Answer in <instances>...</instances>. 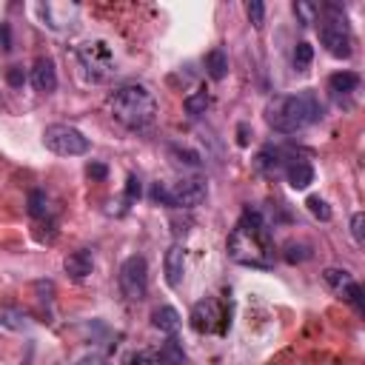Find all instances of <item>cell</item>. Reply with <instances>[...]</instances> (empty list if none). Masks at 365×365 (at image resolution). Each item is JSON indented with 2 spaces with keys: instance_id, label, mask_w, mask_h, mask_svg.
Instances as JSON below:
<instances>
[{
  "instance_id": "1",
  "label": "cell",
  "mask_w": 365,
  "mask_h": 365,
  "mask_svg": "<svg viewBox=\"0 0 365 365\" xmlns=\"http://www.w3.org/2000/svg\"><path fill=\"white\" fill-rule=\"evenodd\" d=\"M228 257L248 268H268L274 259V242L265 220L257 211H245L228 234Z\"/></svg>"
},
{
  "instance_id": "2",
  "label": "cell",
  "mask_w": 365,
  "mask_h": 365,
  "mask_svg": "<svg viewBox=\"0 0 365 365\" xmlns=\"http://www.w3.org/2000/svg\"><path fill=\"white\" fill-rule=\"evenodd\" d=\"M322 117V106L311 88L297 94L271 97L265 106V123L279 134H297Z\"/></svg>"
},
{
  "instance_id": "3",
  "label": "cell",
  "mask_w": 365,
  "mask_h": 365,
  "mask_svg": "<svg viewBox=\"0 0 365 365\" xmlns=\"http://www.w3.org/2000/svg\"><path fill=\"white\" fill-rule=\"evenodd\" d=\"M106 106H108V114L128 131H143L157 120V100L140 83H128V86L114 88L108 94Z\"/></svg>"
},
{
  "instance_id": "4",
  "label": "cell",
  "mask_w": 365,
  "mask_h": 365,
  "mask_svg": "<svg viewBox=\"0 0 365 365\" xmlns=\"http://www.w3.org/2000/svg\"><path fill=\"white\" fill-rule=\"evenodd\" d=\"M319 43L325 46V51L331 57L348 60L354 54V34H351V26H348L342 6L328 3L319 9Z\"/></svg>"
},
{
  "instance_id": "5",
  "label": "cell",
  "mask_w": 365,
  "mask_h": 365,
  "mask_svg": "<svg viewBox=\"0 0 365 365\" xmlns=\"http://www.w3.org/2000/svg\"><path fill=\"white\" fill-rule=\"evenodd\" d=\"M208 197V185L202 177H182L177 182H154L151 200L168 208H194Z\"/></svg>"
},
{
  "instance_id": "6",
  "label": "cell",
  "mask_w": 365,
  "mask_h": 365,
  "mask_svg": "<svg viewBox=\"0 0 365 365\" xmlns=\"http://www.w3.org/2000/svg\"><path fill=\"white\" fill-rule=\"evenodd\" d=\"M43 145L57 157H80L88 151L91 143L80 128H74L68 123H51L43 131Z\"/></svg>"
},
{
  "instance_id": "7",
  "label": "cell",
  "mask_w": 365,
  "mask_h": 365,
  "mask_svg": "<svg viewBox=\"0 0 365 365\" xmlns=\"http://www.w3.org/2000/svg\"><path fill=\"white\" fill-rule=\"evenodd\" d=\"M77 60H80V66L91 83H103L114 71V54H111L106 40H86L77 48Z\"/></svg>"
},
{
  "instance_id": "8",
  "label": "cell",
  "mask_w": 365,
  "mask_h": 365,
  "mask_svg": "<svg viewBox=\"0 0 365 365\" xmlns=\"http://www.w3.org/2000/svg\"><path fill=\"white\" fill-rule=\"evenodd\" d=\"M117 282H120V294H123L128 302L145 299V294H148V262H145V257H143V254L125 257L123 265H120Z\"/></svg>"
},
{
  "instance_id": "9",
  "label": "cell",
  "mask_w": 365,
  "mask_h": 365,
  "mask_svg": "<svg viewBox=\"0 0 365 365\" xmlns=\"http://www.w3.org/2000/svg\"><path fill=\"white\" fill-rule=\"evenodd\" d=\"M188 322H191V328H194L197 334H225V328H228L225 311H222V305H220L214 297L200 299V302L191 308Z\"/></svg>"
},
{
  "instance_id": "10",
  "label": "cell",
  "mask_w": 365,
  "mask_h": 365,
  "mask_svg": "<svg viewBox=\"0 0 365 365\" xmlns=\"http://www.w3.org/2000/svg\"><path fill=\"white\" fill-rule=\"evenodd\" d=\"M322 279H325V285H328L334 294H339L345 302H351L359 314L365 311V294H362V285H359L345 268H325V271H322Z\"/></svg>"
},
{
  "instance_id": "11",
  "label": "cell",
  "mask_w": 365,
  "mask_h": 365,
  "mask_svg": "<svg viewBox=\"0 0 365 365\" xmlns=\"http://www.w3.org/2000/svg\"><path fill=\"white\" fill-rule=\"evenodd\" d=\"M34 91L40 94H51L57 88V68H54V60L51 57H37L34 66H31V74H29Z\"/></svg>"
},
{
  "instance_id": "12",
  "label": "cell",
  "mask_w": 365,
  "mask_h": 365,
  "mask_svg": "<svg viewBox=\"0 0 365 365\" xmlns=\"http://www.w3.org/2000/svg\"><path fill=\"white\" fill-rule=\"evenodd\" d=\"M294 160H288V151L285 148H274V145H265L259 154H257V168L268 177H277V174H285V168L291 165Z\"/></svg>"
},
{
  "instance_id": "13",
  "label": "cell",
  "mask_w": 365,
  "mask_h": 365,
  "mask_svg": "<svg viewBox=\"0 0 365 365\" xmlns=\"http://www.w3.org/2000/svg\"><path fill=\"white\" fill-rule=\"evenodd\" d=\"M163 271H165L168 288H180L182 274H185V251H182L180 242L168 245V251H165V257H163Z\"/></svg>"
},
{
  "instance_id": "14",
  "label": "cell",
  "mask_w": 365,
  "mask_h": 365,
  "mask_svg": "<svg viewBox=\"0 0 365 365\" xmlns=\"http://www.w3.org/2000/svg\"><path fill=\"white\" fill-rule=\"evenodd\" d=\"M63 271H66L74 282H83V279L94 271V257H91V251H88V248L71 251V254L63 259Z\"/></svg>"
},
{
  "instance_id": "15",
  "label": "cell",
  "mask_w": 365,
  "mask_h": 365,
  "mask_svg": "<svg viewBox=\"0 0 365 365\" xmlns=\"http://www.w3.org/2000/svg\"><path fill=\"white\" fill-rule=\"evenodd\" d=\"M151 362H154V365H185V351H182L180 339L171 334V336L154 351Z\"/></svg>"
},
{
  "instance_id": "16",
  "label": "cell",
  "mask_w": 365,
  "mask_h": 365,
  "mask_svg": "<svg viewBox=\"0 0 365 365\" xmlns=\"http://www.w3.org/2000/svg\"><path fill=\"white\" fill-rule=\"evenodd\" d=\"M285 180H288V185H291L294 191H305V188L314 182V168H311V163L294 160V163L285 168Z\"/></svg>"
},
{
  "instance_id": "17",
  "label": "cell",
  "mask_w": 365,
  "mask_h": 365,
  "mask_svg": "<svg viewBox=\"0 0 365 365\" xmlns=\"http://www.w3.org/2000/svg\"><path fill=\"white\" fill-rule=\"evenodd\" d=\"M359 88V74L356 71H334L328 77V91L334 97H345V94H354Z\"/></svg>"
},
{
  "instance_id": "18",
  "label": "cell",
  "mask_w": 365,
  "mask_h": 365,
  "mask_svg": "<svg viewBox=\"0 0 365 365\" xmlns=\"http://www.w3.org/2000/svg\"><path fill=\"white\" fill-rule=\"evenodd\" d=\"M180 314L171 308V305H160V308H154L151 311V325L157 328V331H163V334H174L177 328H180Z\"/></svg>"
},
{
  "instance_id": "19",
  "label": "cell",
  "mask_w": 365,
  "mask_h": 365,
  "mask_svg": "<svg viewBox=\"0 0 365 365\" xmlns=\"http://www.w3.org/2000/svg\"><path fill=\"white\" fill-rule=\"evenodd\" d=\"M205 74L211 80H225V74H228V54L220 46L205 54Z\"/></svg>"
},
{
  "instance_id": "20",
  "label": "cell",
  "mask_w": 365,
  "mask_h": 365,
  "mask_svg": "<svg viewBox=\"0 0 365 365\" xmlns=\"http://www.w3.org/2000/svg\"><path fill=\"white\" fill-rule=\"evenodd\" d=\"M208 106H211V97H208L205 88H197V91H191V94L182 100V111H185L188 117H200V114H205Z\"/></svg>"
},
{
  "instance_id": "21",
  "label": "cell",
  "mask_w": 365,
  "mask_h": 365,
  "mask_svg": "<svg viewBox=\"0 0 365 365\" xmlns=\"http://www.w3.org/2000/svg\"><path fill=\"white\" fill-rule=\"evenodd\" d=\"M26 211H29L34 220H43V217H48V194H46V191H40V188L29 191V200H26Z\"/></svg>"
},
{
  "instance_id": "22",
  "label": "cell",
  "mask_w": 365,
  "mask_h": 365,
  "mask_svg": "<svg viewBox=\"0 0 365 365\" xmlns=\"http://www.w3.org/2000/svg\"><path fill=\"white\" fill-rule=\"evenodd\" d=\"M311 245L308 242H288L285 245V251H282V257H285V262H305V259H311Z\"/></svg>"
},
{
  "instance_id": "23",
  "label": "cell",
  "mask_w": 365,
  "mask_h": 365,
  "mask_svg": "<svg viewBox=\"0 0 365 365\" xmlns=\"http://www.w3.org/2000/svg\"><path fill=\"white\" fill-rule=\"evenodd\" d=\"M0 325L20 331V328H26V314L17 308H0Z\"/></svg>"
},
{
  "instance_id": "24",
  "label": "cell",
  "mask_w": 365,
  "mask_h": 365,
  "mask_svg": "<svg viewBox=\"0 0 365 365\" xmlns=\"http://www.w3.org/2000/svg\"><path fill=\"white\" fill-rule=\"evenodd\" d=\"M294 14L299 17V23H302V26H308V23H317V17H319V6L297 0V3H294Z\"/></svg>"
},
{
  "instance_id": "25",
  "label": "cell",
  "mask_w": 365,
  "mask_h": 365,
  "mask_svg": "<svg viewBox=\"0 0 365 365\" xmlns=\"http://www.w3.org/2000/svg\"><path fill=\"white\" fill-rule=\"evenodd\" d=\"M305 205H308V211H311L317 220H322V222H328V220H331V205H328L322 197H317V194H314V197H308V200H305Z\"/></svg>"
},
{
  "instance_id": "26",
  "label": "cell",
  "mask_w": 365,
  "mask_h": 365,
  "mask_svg": "<svg viewBox=\"0 0 365 365\" xmlns=\"http://www.w3.org/2000/svg\"><path fill=\"white\" fill-rule=\"evenodd\" d=\"M311 60H314V46L311 43H297V48H294V66L297 68H305V66H311Z\"/></svg>"
},
{
  "instance_id": "27",
  "label": "cell",
  "mask_w": 365,
  "mask_h": 365,
  "mask_svg": "<svg viewBox=\"0 0 365 365\" xmlns=\"http://www.w3.org/2000/svg\"><path fill=\"white\" fill-rule=\"evenodd\" d=\"M245 11H248L251 26H254V29H262V23H265V6H262L259 0H251V3L245 6Z\"/></svg>"
},
{
  "instance_id": "28",
  "label": "cell",
  "mask_w": 365,
  "mask_h": 365,
  "mask_svg": "<svg viewBox=\"0 0 365 365\" xmlns=\"http://www.w3.org/2000/svg\"><path fill=\"white\" fill-rule=\"evenodd\" d=\"M351 234H354V242H356V245L365 242V214H362V211H356V214L351 217Z\"/></svg>"
},
{
  "instance_id": "29",
  "label": "cell",
  "mask_w": 365,
  "mask_h": 365,
  "mask_svg": "<svg viewBox=\"0 0 365 365\" xmlns=\"http://www.w3.org/2000/svg\"><path fill=\"white\" fill-rule=\"evenodd\" d=\"M6 83H9V86H14V88H20V86L26 83L23 68H20V66H9V68H6Z\"/></svg>"
},
{
  "instance_id": "30",
  "label": "cell",
  "mask_w": 365,
  "mask_h": 365,
  "mask_svg": "<svg viewBox=\"0 0 365 365\" xmlns=\"http://www.w3.org/2000/svg\"><path fill=\"white\" fill-rule=\"evenodd\" d=\"M86 174H88L91 180H106L108 165H106V163H88V165H86Z\"/></svg>"
},
{
  "instance_id": "31",
  "label": "cell",
  "mask_w": 365,
  "mask_h": 365,
  "mask_svg": "<svg viewBox=\"0 0 365 365\" xmlns=\"http://www.w3.org/2000/svg\"><path fill=\"white\" fill-rule=\"evenodd\" d=\"M125 197L128 200H137L140 197V180L134 174H128V185H125Z\"/></svg>"
},
{
  "instance_id": "32",
  "label": "cell",
  "mask_w": 365,
  "mask_h": 365,
  "mask_svg": "<svg viewBox=\"0 0 365 365\" xmlns=\"http://www.w3.org/2000/svg\"><path fill=\"white\" fill-rule=\"evenodd\" d=\"M77 365H106V359L100 354H86L83 359H77Z\"/></svg>"
},
{
  "instance_id": "33",
  "label": "cell",
  "mask_w": 365,
  "mask_h": 365,
  "mask_svg": "<svg viewBox=\"0 0 365 365\" xmlns=\"http://www.w3.org/2000/svg\"><path fill=\"white\" fill-rule=\"evenodd\" d=\"M237 134H240V137H237V143H240V145H248V125H245V123H240Z\"/></svg>"
}]
</instances>
